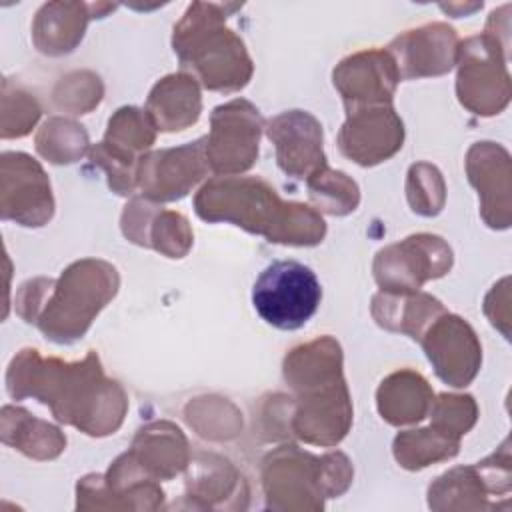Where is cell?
Returning a JSON list of instances; mask_svg holds the SVG:
<instances>
[{"mask_svg":"<svg viewBox=\"0 0 512 512\" xmlns=\"http://www.w3.org/2000/svg\"><path fill=\"white\" fill-rule=\"evenodd\" d=\"M508 46L490 32L470 36L458 46L456 92L462 106L478 116H492L510 100L506 70Z\"/></svg>","mask_w":512,"mask_h":512,"instance_id":"ba28073f","label":"cell"},{"mask_svg":"<svg viewBox=\"0 0 512 512\" xmlns=\"http://www.w3.org/2000/svg\"><path fill=\"white\" fill-rule=\"evenodd\" d=\"M458 34L444 22L424 24L394 38L388 46L400 80L440 76L452 70L458 56Z\"/></svg>","mask_w":512,"mask_h":512,"instance_id":"2e32d148","label":"cell"},{"mask_svg":"<svg viewBox=\"0 0 512 512\" xmlns=\"http://www.w3.org/2000/svg\"><path fill=\"white\" fill-rule=\"evenodd\" d=\"M460 440L438 432L436 428L406 430L394 438V458L408 470H420L438 460L458 454Z\"/></svg>","mask_w":512,"mask_h":512,"instance_id":"4316f807","label":"cell"},{"mask_svg":"<svg viewBox=\"0 0 512 512\" xmlns=\"http://www.w3.org/2000/svg\"><path fill=\"white\" fill-rule=\"evenodd\" d=\"M306 182H308L310 200L322 212L344 216L354 212L360 202L358 184L340 170H332L324 166L322 170L312 174Z\"/></svg>","mask_w":512,"mask_h":512,"instance_id":"f1b7e54d","label":"cell"},{"mask_svg":"<svg viewBox=\"0 0 512 512\" xmlns=\"http://www.w3.org/2000/svg\"><path fill=\"white\" fill-rule=\"evenodd\" d=\"M0 214L20 226H44L54 214L50 180L42 166L24 152L0 156Z\"/></svg>","mask_w":512,"mask_h":512,"instance_id":"7c38bea8","label":"cell"},{"mask_svg":"<svg viewBox=\"0 0 512 512\" xmlns=\"http://www.w3.org/2000/svg\"><path fill=\"white\" fill-rule=\"evenodd\" d=\"M6 390L14 400L36 398L56 420L90 436L114 434L128 410L122 386L104 376L92 350L80 362H62L24 348L8 364Z\"/></svg>","mask_w":512,"mask_h":512,"instance_id":"6da1fadb","label":"cell"},{"mask_svg":"<svg viewBox=\"0 0 512 512\" xmlns=\"http://www.w3.org/2000/svg\"><path fill=\"white\" fill-rule=\"evenodd\" d=\"M320 300L318 276L296 260L272 262L260 272L252 288L254 310L278 330L302 328L316 314Z\"/></svg>","mask_w":512,"mask_h":512,"instance_id":"52a82bcc","label":"cell"},{"mask_svg":"<svg viewBox=\"0 0 512 512\" xmlns=\"http://www.w3.org/2000/svg\"><path fill=\"white\" fill-rule=\"evenodd\" d=\"M242 4L192 2L174 26L172 46L182 68L208 90L234 92L252 78V60L226 16Z\"/></svg>","mask_w":512,"mask_h":512,"instance_id":"5b68a950","label":"cell"},{"mask_svg":"<svg viewBox=\"0 0 512 512\" xmlns=\"http://www.w3.org/2000/svg\"><path fill=\"white\" fill-rule=\"evenodd\" d=\"M2 442L36 460H52L66 448V436L24 408L4 406L0 418Z\"/></svg>","mask_w":512,"mask_h":512,"instance_id":"484cf974","label":"cell"},{"mask_svg":"<svg viewBox=\"0 0 512 512\" xmlns=\"http://www.w3.org/2000/svg\"><path fill=\"white\" fill-rule=\"evenodd\" d=\"M284 380L296 392L290 420L294 436L318 446L338 444L352 424L340 344L322 336L296 346L284 358Z\"/></svg>","mask_w":512,"mask_h":512,"instance_id":"277c9868","label":"cell"},{"mask_svg":"<svg viewBox=\"0 0 512 512\" xmlns=\"http://www.w3.org/2000/svg\"><path fill=\"white\" fill-rule=\"evenodd\" d=\"M194 210L206 222H230L286 246H316L326 234L318 210L284 202L268 182L256 176L208 180L194 198Z\"/></svg>","mask_w":512,"mask_h":512,"instance_id":"7a4b0ae2","label":"cell"},{"mask_svg":"<svg viewBox=\"0 0 512 512\" xmlns=\"http://www.w3.org/2000/svg\"><path fill=\"white\" fill-rule=\"evenodd\" d=\"M206 138L144 154L136 168V186L152 202L184 198L206 174Z\"/></svg>","mask_w":512,"mask_h":512,"instance_id":"4fadbf2b","label":"cell"},{"mask_svg":"<svg viewBox=\"0 0 512 512\" xmlns=\"http://www.w3.org/2000/svg\"><path fill=\"white\" fill-rule=\"evenodd\" d=\"M352 466L342 452L312 456L298 446H280L262 462V484L270 508H322V496L342 494Z\"/></svg>","mask_w":512,"mask_h":512,"instance_id":"8992f818","label":"cell"},{"mask_svg":"<svg viewBox=\"0 0 512 512\" xmlns=\"http://www.w3.org/2000/svg\"><path fill=\"white\" fill-rule=\"evenodd\" d=\"M452 268V250L436 234H412L376 254L374 278L384 292H416Z\"/></svg>","mask_w":512,"mask_h":512,"instance_id":"8fae6325","label":"cell"},{"mask_svg":"<svg viewBox=\"0 0 512 512\" xmlns=\"http://www.w3.org/2000/svg\"><path fill=\"white\" fill-rule=\"evenodd\" d=\"M40 118V106L28 92L2 84V138L26 136Z\"/></svg>","mask_w":512,"mask_h":512,"instance_id":"1f68e13d","label":"cell"},{"mask_svg":"<svg viewBox=\"0 0 512 512\" xmlns=\"http://www.w3.org/2000/svg\"><path fill=\"white\" fill-rule=\"evenodd\" d=\"M262 116L248 100H230L212 110L206 136L208 166L216 174L234 176L258 158Z\"/></svg>","mask_w":512,"mask_h":512,"instance_id":"30bf717a","label":"cell"},{"mask_svg":"<svg viewBox=\"0 0 512 512\" xmlns=\"http://www.w3.org/2000/svg\"><path fill=\"white\" fill-rule=\"evenodd\" d=\"M446 312L442 302L426 292H378L372 298V316L376 322L392 332L408 334L414 340Z\"/></svg>","mask_w":512,"mask_h":512,"instance_id":"cb8c5ba5","label":"cell"},{"mask_svg":"<svg viewBox=\"0 0 512 512\" xmlns=\"http://www.w3.org/2000/svg\"><path fill=\"white\" fill-rule=\"evenodd\" d=\"M406 194L412 210L420 216H436L444 206V180L436 166L418 162L408 170Z\"/></svg>","mask_w":512,"mask_h":512,"instance_id":"f546056e","label":"cell"},{"mask_svg":"<svg viewBox=\"0 0 512 512\" xmlns=\"http://www.w3.org/2000/svg\"><path fill=\"white\" fill-rule=\"evenodd\" d=\"M54 100L72 114H86L102 100V82L92 72H74L56 86Z\"/></svg>","mask_w":512,"mask_h":512,"instance_id":"d6a6232c","label":"cell"},{"mask_svg":"<svg viewBox=\"0 0 512 512\" xmlns=\"http://www.w3.org/2000/svg\"><path fill=\"white\" fill-rule=\"evenodd\" d=\"M154 140L156 126L146 110L124 106L108 120L104 142L90 148V158L106 170L108 186L116 194H132L136 188L138 162Z\"/></svg>","mask_w":512,"mask_h":512,"instance_id":"9c48e42d","label":"cell"},{"mask_svg":"<svg viewBox=\"0 0 512 512\" xmlns=\"http://www.w3.org/2000/svg\"><path fill=\"white\" fill-rule=\"evenodd\" d=\"M332 78L346 108L392 104L400 82L398 68L388 50L356 52L334 68Z\"/></svg>","mask_w":512,"mask_h":512,"instance_id":"e0dca14e","label":"cell"},{"mask_svg":"<svg viewBox=\"0 0 512 512\" xmlns=\"http://www.w3.org/2000/svg\"><path fill=\"white\" fill-rule=\"evenodd\" d=\"M418 342L442 382L464 388L474 380L482 364V346L472 326L460 316L442 312Z\"/></svg>","mask_w":512,"mask_h":512,"instance_id":"5bb4252c","label":"cell"},{"mask_svg":"<svg viewBox=\"0 0 512 512\" xmlns=\"http://www.w3.org/2000/svg\"><path fill=\"white\" fill-rule=\"evenodd\" d=\"M130 454L148 476L172 478L188 466V442L170 422H152L138 430Z\"/></svg>","mask_w":512,"mask_h":512,"instance_id":"603a6c76","label":"cell"},{"mask_svg":"<svg viewBox=\"0 0 512 512\" xmlns=\"http://www.w3.org/2000/svg\"><path fill=\"white\" fill-rule=\"evenodd\" d=\"M432 428L460 440L476 422L478 406L470 394H440L430 408Z\"/></svg>","mask_w":512,"mask_h":512,"instance_id":"4dcf8cb0","label":"cell"},{"mask_svg":"<svg viewBox=\"0 0 512 512\" xmlns=\"http://www.w3.org/2000/svg\"><path fill=\"white\" fill-rule=\"evenodd\" d=\"M118 272L96 258L72 262L60 278H32L16 294V312L52 342L70 344L86 334L118 292Z\"/></svg>","mask_w":512,"mask_h":512,"instance_id":"3957f363","label":"cell"},{"mask_svg":"<svg viewBox=\"0 0 512 512\" xmlns=\"http://www.w3.org/2000/svg\"><path fill=\"white\" fill-rule=\"evenodd\" d=\"M90 18H94L90 4L84 2L42 4L32 24L34 46L48 56L68 54L82 40Z\"/></svg>","mask_w":512,"mask_h":512,"instance_id":"7402d4cb","label":"cell"},{"mask_svg":"<svg viewBox=\"0 0 512 512\" xmlns=\"http://www.w3.org/2000/svg\"><path fill=\"white\" fill-rule=\"evenodd\" d=\"M470 184L478 190L482 218L490 228L510 226V156L494 142H476L466 156Z\"/></svg>","mask_w":512,"mask_h":512,"instance_id":"d6986e66","label":"cell"},{"mask_svg":"<svg viewBox=\"0 0 512 512\" xmlns=\"http://www.w3.org/2000/svg\"><path fill=\"white\" fill-rule=\"evenodd\" d=\"M268 138L276 146L278 166L294 178H310L326 166L322 126L304 110H288L268 122Z\"/></svg>","mask_w":512,"mask_h":512,"instance_id":"ac0fdd59","label":"cell"},{"mask_svg":"<svg viewBox=\"0 0 512 512\" xmlns=\"http://www.w3.org/2000/svg\"><path fill=\"white\" fill-rule=\"evenodd\" d=\"M88 148L86 130L74 120L54 116L36 134V150L52 164H70L84 156Z\"/></svg>","mask_w":512,"mask_h":512,"instance_id":"83f0119b","label":"cell"},{"mask_svg":"<svg viewBox=\"0 0 512 512\" xmlns=\"http://www.w3.org/2000/svg\"><path fill=\"white\" fill-rule=\"evenodd\" d=\"M202 112L198 82L192 74H170L156 82L146 102V114L160 132H178L192 126Z\"/></svg>","mask_w":512,"mask_h":512,"instance_id":"44dd1931","label":"cell"},{"mask_svg":"<svg viewBox=\"0 0 512 512\" xmlns=\"http://www.w3.org/2000/svg\"><path fill=\"white\" fill-rule=\"evenodd\" d=\"M122 232L130 242L154 248L168 258H182L194 240L188 220L182 214L162 210L146 198H134L126 204Z\"/></svg>","mask_w":512,"mask_h":512,"instance_id":"ffe728a7","label":"cell"},{"mask_svg":"<svg viewBox=\"0 0 512 512\" xmlns=\"http://www.w3.org/2000/svg\"><path fill=\"white\" fill-rule=\"evenodd\" d=\"M376 402L380 416L388 424L402 426L426 418L434 402V392L418 372L400 370L382 380Z\"/></svg>","mask_w":512,"mask_h":512,"instance_id":"d4e9b609","label":"cell"},{"mask_svg":"<svg viewBox=\"0 0 512 512\" xmlns=\"http://www.w3.org/2000/svg\"><path fill=\"white\" fill-rule=\"evenodd\" d=\"M440 8H442L444 12L456 16V18H460V16H466V14L474 12V10H480V8H482V2H480V4H470V6H466V4H464V6H462V4H440Z\"/></svg>","mask_w":512,"mask_h":512,"instance_id":"836d02e7","label":"cell"},{"mask_svg":"<svg viewBox=\"0 0 512 512\" xmlns=\"http://www.w3.org/2000/svg\"><path fill=\"white\" fill-rule=\"evenodd\" d=\"M338 134L340 152L360 166H374L394 156L404 142V124L392 104L346 108Z\"/></svg>","mask_w":512,"mask_h":512,"instance_id":"9a60e30c","label":"cell"}]
</instances>
